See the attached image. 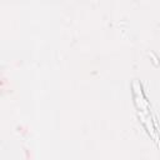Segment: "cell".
Masks as SVG:
<instances>
[]
</instances>
